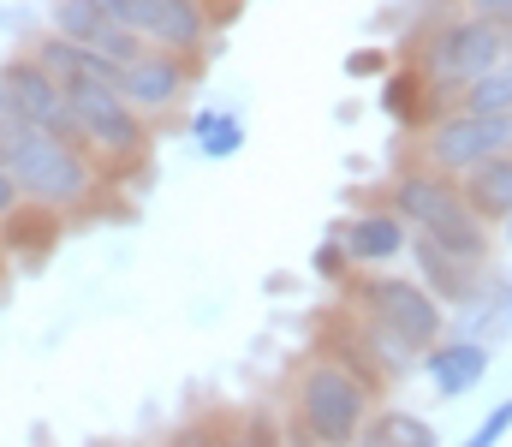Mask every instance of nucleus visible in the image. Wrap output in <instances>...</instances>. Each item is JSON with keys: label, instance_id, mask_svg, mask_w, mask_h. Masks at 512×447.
<instances>
[{"label": "nucleus", "instance_id": "12", "mask_svg": "<svg viewBox=\"0 0 512 447\" xmlns=\"http://www.w3.org/2000/svg\"><path fill=\"white\" fill-rule=\"evenodd\" d=\"M60 239H66V215L48 209V203H30V197H24L18 209L0 215V251L18 257V263H42Z\"/></svg>", "mask_w": 512, "mask_h": 447}, {"label": "nucleus", "instance_id": "8", "mask_svg": "<svg viewBox=\"0 0 512 447\" xmlns=\"http://www.w3.org/2000/svg\"><path fill=\"white\" fill-rule=\"evenodd\" d=\"M191 84H197V60L191 54H173V48H143L126 72H120V96H126L143 120L173 114L191 96Z\"/></svg>", "mask_w": 512, "mask_h": 447}, {"label": "nucleus", "instance_id": "27", "mask_svg": "<svg viewBox=\"0 0 512 447\" xmlns=\"http://www.w3.org/2000/svg\"><path fill=\"white\" fill-rule=\"evenodd\" d=\"M501 239H507V245H512V215H507V221H501Z\"/></svg>", "mask_w": 512, "mask_h": 447}, {"label": "nucleus", "instance_id": "9", "mask_svg": "<svg viewBox=\"0 0 512 447\" xmlns=\"http://www.w3.org/2000/svg\"><path fill=\"white\" fill-rule=\"evenodd\" d=\"M387 209H393L411 233H429V227H441L447 215L465 209V191H459V179H447V173L411 161V167L393 173V185H387Z\"/></svg>", "mask_w": 512, "mask_h": 447}, {"label": "nucleus", "instance_id": "3", "mask_svg": "<svg viewBox=\"0 0 512 447\" xmlns=\"http://www.w3.org/2000/svg\"><path fill=\"white\" fill-rule=\"evenodd\" d=\"M346 293H352V310H358L370 328L399 334V340L417 346V352H429V346L447 334V304L429 293L417 275H364V281L352 275Z\"/></svg>", "mask_w": 512, "mask_h": 447}, {"label": "nucleus", "instance_id": "29", "mask_svg": "<svg viewBox=\"0 0 512 447\" xmlns=\"http://www.w3.org/2000/svg\"><path fill=\"white\" fill-rule=\"evenodd\" d=\"M352 447H358V442H352Z\"/></svg>", "mask_w": 512, "mask_h": 447}, {"label": "nucleus", "instance_id": "14", "mask_svg": "<svg viewBox=\"0 0 512 447\" xmlns=\"http://www.w3.org/2000/svg\"><path fill=\"white\" fill-rule=\"evenodd\" d=\"M30 54H36V60H42L66 90H78V84H108V90H120V72H126V66L102 60L96 48L66 42V36H54V30H48V36H36V42H30Z\"/></svg>", "mask_w": 512, "mask_h": 447}, {"label": "nucleus", "instance_id": "26", "mask_svg": "<svg viewBox=\"0 0 512 447\" xmlns=\"http://www.w3.org/2000/svg\"><path fill=\"white\" fill-rule=\"evenodd\" d=\"M227 447H280V436H274L268 424H256V418H251L239 436H227Z\"/></svg>", "mask_w": 512, "mask_h": 447}, {"label": "nucleus", "instance_id": "20", "mask_svg": "<svg viewBox=\"0 0 512 447\" xmlns=\"http://www.w3.org/2000/svg\"><path fill=\"white\" fill-rule=\"evenodd\" d=\"M453 108H465V114H512V54L495 66V72H483Z\"/></svg>", "mask_w": 512, "mask_h": 447}, {"label": "nucleus", "instance_id": "2", "mask_svg": "<svg viewBox=\"0 0 512 447\" xmlns=\"http://www.w3.org/2000/svg\"><path fill=\"white\" fill-rule=\"evenodd\" d=\"M507 54H512V30L477 18V12H447V18H435V24L417 36L411 66H417L447 102H459V96H465L483 72H495Z\"/></svg>", "mask_w": 512, "mask_h": 447}, {"label": "nucleus", "instance_id": "22", "mask_svg": "<svg viewBox=\"0 0 512 447\" xmlns=\"http://www.w3.org/2000/svg\"><path fill=\"white\" fill-rule=\"evenodd\" d=\"M507 436H512V394L507 400H495V412H483V424H477L459 447H501Z\"/></svg>", "mask_w": 512, "mask_h": 447}, {"label": "nucleus", "instance_id": "28", "mask_svg": "<svg viewBox=\"0 0 512 447\" xmlns=\"http://www.w3.org/2000/svg\"><path fill=\"white\" fill-rule=\"evenodd\" d=\"M0 24H6V6H0Z\"/></svg>", "mask_w": 512, "mask_h": 447}, {"label": "nucleus", "instance_id": "13", "mask_svg": "<svg viewBox=\"0 0 512 447\" xmlns=\"http://www.w3.org/2000/svg\"><path fill=\"white\" fill-rule=\"evenodd\" d=\"M447 108H453V102H447L411 60H405L399 72H382V114L399 132H423V126H429L435 114H447Z\"/></svg>", "mask_w": 512, "mask_h": 447}, {"label": "nucleus", "instance_id": "11", "mask_svg": "<svg viewBox=\"0 0 512 447\" xmlns=\"http://www.w3.org/2000/svg\"><path fill=\"white\" fill-rule=\"evenodd\" d=\"M495 364V346L489 340H465V334H441L429 352H423V376L441 400H465Z\"/></svg>", "mask_w": 512, "mask_h": 447}, {"label": "nucleus", "instance_id": "25", "mask_svg": "<svg viewBox=\"0 0 512 447\" xmlns=\"http://www.w3.org/2000/svg\"><path fill=\"white\" fill-rule=\"evenodd\" d=\"M465 12H477V18H489V24L512 30V0H465Z\"/></svg>", "mask_w": 512, "mask_h": 447}, {"label": "nucleus", "instance_id": "1", "mask_svg": "<svg viewBox=\"0 0 512 447\" xmlns=\"http://www.w3.org/2000/svg\"><path fill=\"white\" fill-rule=\"evenodd\" d=\"M376 382L340 358H310L292 382V447H352L376 412Z\"/></svg>", "mask_w": 512, "mask_h": 447}, {"label": "nucleus", "instance_id": "24", "mask_svg": "<svg viewBox=\"0 0 512 447\" xmlns=\"http://www.w3.org/2000/svg\"><path fill=\"white\" fill-rule=\"evenodd\" d=\"M382 72H387L382 48H358V54H346V78H382Z\"/></svg>", "mask_w": 512, "mask_h": 447}, {"label": "nucleus", "instance_id": "5", "mask_svg": "<svg viewBox=\"0 0 512 447\" xmlns=\"http://www.w3.org/2000/svg\"><path fill=\"white\" fill-rule=\"evenodd\" d=\"M489 155H512V114H465V108H447V114H435L417 132V161L435 167V173H447V179H465Z\"/></svg>", "mask_w": 512, "mask_h": 447}, {"label": "nucleus", "instance_id": "10", "mask_svg": "<svg viewBox=\"0 0 512 447\" xmlns=\"http://www.w3.org/2000/svg\"><path fill=\"white\" fill-rule=\"evenodd\" d=\"M340 245H346V257H352V269H393L405 251H411V227L376 203V209H358V215H346L340 227H328Z\"/></svg>", "mask_w": 512, "mask_h": 447}, {"label": "nucleus", "instance_id": "21", "mask_svg": "<svg viewBox=\"0 0 512 447\" xmlns=\"http://www.w3.org/2000/svg\"><path fill=\"white\" fill-rule=\"evenodd\" d=\"M310 269H316V281H328V287H346V281H352V257H346V245H340L334 233H328V239L316 245Z\"/></svg>", "mask_w": 512, "mask_h": 447}, {"label": "nucleus", "instance_id": "4", "mask_svg": "<svg viewBox=\"0 0 512 447\" xmlns=\"http://www.w3.org/2000/svg\"><path fill=\"white\" fill-rule=\"evenodd\" d=\"M66 102H72V132H78V144L102 161V173H126L137 161H149V120L131 108L120 90H108V84H78V90H66Z\"/></svg>", "mask_w": 512, "mask_h": 447}, {"label": "nucleus", "instance_id": "15", "mask_svg": "<svg viewBox=\"0 0 512 447\" xmlns=\"http://www.w3.org/2000/svg\"><path fill=\"white\" fill-rule=\"evenodd\" d=\"M405 257H411V275L441 298L447 310H453V304H465V298L483 287V269H471V263L447 257V251H441L435 239H423V233H411V251H405Z\"/></svg>", "mask_w": 512, "mask_h": 447}, {"label": "nucleus", "instance_id": "23", "mask_svg": "<svg viewBox=\"0 0 512 447\" xmlns=\"http://www.w3.org/2000/svg\"><path fill=\"white\" fill-rule=\"evenodd\" d=\"M167 447H227V430L209 418V424H179L173 436H167Z\"/></svg>", "mask_w": 512, "mask_h": 447}, {"label": "nucleus", "instance_id": "16", "mask_svg": "<svg viewBox=\"0 0 512 447\" xmlns=\"http://www.w3.org/2000/svg\"><path fill=\"white\" fill-rule=\"evenodd\" d=\"M459 191H465V203L489 221V227H501L512 215V155H489V161H477L465 179H459Z\"/></svg>", "mask_w": 512, "mask_h": 447}, {"label": "nucleus", "instance_id": "6", "mask_svg": "<svg viewBox=\"0 0 512 447\" xmlns=\"http://www.w3.org/2000/svg\"><path fill=\"white\" fill-rule=\"evenodd\" d=\"M114 24L137 30L149 48H173V54H203L215 36V12L209 0H102Z\"/></svg>", "mask_w": 512, "mask_h": 447}, {"label": "nucleus", "instance_id": "18", "mask_svg": "<svg viewBox=\"0 0 512 447\" xmlns=\"http://www.w3.org/2000/svg\"><path fill=\"white\" fill-rule=\"evenodd\" d=\"M191 144L203 161H233L245 149V114L233 108H197L191 114Z\"/></svg>", "mask_w": 512, "mask_h": 447}, {"label": "nucleus", "instance_id": "7", "mask_svg": "<svg viewBox=\"0 0 512 447\" xmlns=\"http://www.w3.org/2000/svg\"><path fill=\"white\" fill-rule=\"evenodd\" d=\"M0 96H6V108H12L24 126L54 132V138H78V132H72L66 84H60L36 54H6V60H0Z\"/></svg>", "mask_w": 512, "mask_h": 447}, {"label": "nucleus", "instance_id": "19", "mask_svg": "<svg viewBox=\"0 0 512 447\" xmlns=\"http://www.w3.org/2000/svg\"><path fill=\"white\" fill-rule=\"evenodd\" d=\"M108 24H114V18H108L102 0H54V6H48V30L66 36V42H84V48H96Z\"/></svg>", "mask_w": 512, "mask_h": 447}, {"label": "nucleus", "instance_id": "17", "mask_svg": "<svg viewBox=\"0 0 512 447\" xmlns=\"http://www.w3.org/2000/svg\"><path fill=\"white\" fill-rule=\"evenodd\" d=\"M358 447H441V430L429 418L405 412V406H376L370 424H364V436H358Z\"/></svg>", "mask_w": 512, "mask_h": 447}]
</instances>
